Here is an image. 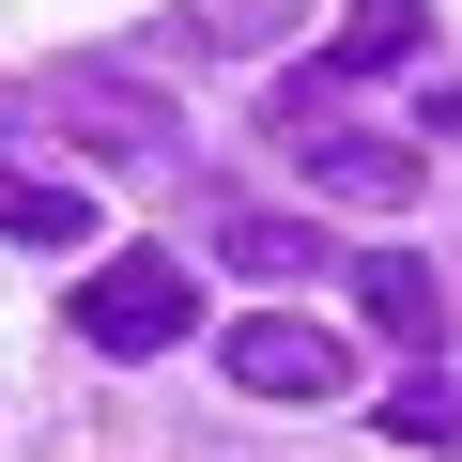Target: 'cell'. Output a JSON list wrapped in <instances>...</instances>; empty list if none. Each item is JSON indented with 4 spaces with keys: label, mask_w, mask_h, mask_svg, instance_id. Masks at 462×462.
Here are the masks:
<instances>
[{
    "label": "cell",
    "mask_w": 462,
    "mask_h": 462,
    "mask_svg": "<svg viewBox=\"0 0 462 462\" xmlns=\"http://www.w3.org/2000/svg\"><path fill=\"white\" fill-rule=\"evenodd\" d=\"M185 324H200L185 263H93V278H78V339H93V355H170Z\"/></svg>",
    "instance_id": "3"
},
{
    "label": "cell",
    "mask_w": 462,
    "mask_h": 462,
    "mask_svg": "<svg viewBox=\"0 0 462 462\" xmlns=\"http://www.w3.org/2000/svg\"><path fill=\"white\" fill-rule=\"evenodd\" d=\"M355 309H370V339H401L416 370L447 355V293H431V263H355Z\"/></svg>",
    "instance_id": "6"
},
{
    "label": "cell",
    "mask_w": 462,
    "mask_h": 462,
    "mask_svg": "<svg viewBox=\"0 0 462 462\" xmlns=\"http://www.w3.org/2000/svg\"><path fill=\"white\" fill-rule=\"evenodd\" d=\"M385 431H401V447H462V385H447V370H416V385L385 401Z\"/></svg>",
    "instance_id": "9"
},
{
    "label": "cell",
    "mask_w": 462,
    "mask_h": 462,
    "mask_svg": "<svg viewBox=\"0 0 462 462\" xmlns=\"http://www.w3.org/2000/svg\"><path fill=\"white\" fill-rule=\"evenodd\" d=\"M0 231H16V247H93V185L78 170H16V154H0Z\"/></svg>",
    "instance_id": "5"
},
{
    "label": "cell",
    "mask_w": 462,
    "mask_h": 462,
    "mask_svg": "<svg viewBox=\"0 0 462 462\" xmlns=\"http://www.w3.org/2000/svg\"><path fill=\"white\" fill-rule=\"evenodd\" d=\"M263 139H278L324 200H355V216H401V200L431 185V154H416V139H385V124H355V108H339V78H278Z\"/></svg>",
    "instance_id": "1"
},
{
    "label": "cell",
    "mask_w": 462,
    "mask_h": 462,
    "mask_svg": "<svg viewBox=\"0 0 462 462\" xmlns=\"http://www.w3.org/2000/svg\"><path fill=\"white\" fill-rule=\"evenodd\" d=\"M216 370L247 385V401H339V385H355V339H339L324 309H263V324L216 339Z\"/></svg>",
    "instance_id": "2"
},
{
    "label": "cell",
    "mask_w": 462,
    "mask_h": 462,
    "mask_svg": "<svg viewBox=\"0 0 462 462\" xmlns=\"http://www.w3.org/2000/svg\"><path fill=\"white\" fill-rule=\"evenodd\" d=\"M216 263H247V278H339V247H324V231H293V216H216Z\"/></svg>",
    "instance_id": "8"
},
{
    "label": "cell",
    "mask_w": 462,
    "mask_h": 462,
    "mask_svg": "<svg viewBox=\"0 0 462 462\" xmlns=\"http://www.w3.org/2000/svg\"><path fill=\"white\" fill-rule=\"evenodd\" d=\"M47 108H62L93 154H170V139H185V124H170L139 78H108V62H62V78H47Z\"/></svg>",
    "instance_id": "4"
},
{
    "label": "cell",
    "mask_w": 462,
    "mask_h": 462,
    "mask_svg": "<svg viewBox=\"0 0 462 462\" xmlns=\"http://www.w3.org/2000/svg\"><path fill=\"white\" fill-rule=\"evenodd\" d=\"M401 62H431V16H416V0H339L324 78H401Z\"/></svg>",
    "instance_id": "7"
}]
</instances>
